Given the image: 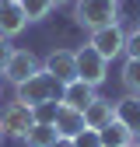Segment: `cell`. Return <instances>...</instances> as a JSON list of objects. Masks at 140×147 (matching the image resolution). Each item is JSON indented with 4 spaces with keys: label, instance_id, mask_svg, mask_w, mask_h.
I'll use <instances>...</instances> for the list:
<instances>
[{
    "label": "cell",
    "instance_id": "7c38bea8",
    "mask_svg": "<svg viewBox=\"0 0 140 147\" xmlns=\"http://www.w3.org/2000/svg\"><path fill=\"white\" fill-rule=\"evenodd\" d=\"M56 133L60 137H70L74 140L81 130H84V112H77V109H67V105H60V112H56Z\"/></svg>",
    "mask_w": 140,
    "mask_h": 147
},
{
    "label": "cell",
    "instance_id": "d6986e66",
    "mask_svg": "<svg viewBox=\"0 0 140 147\" xmlns=\"http://www.w3.org/2000/svg\"><path fill=\"white\" fill-rule=\"evenodd\" d=\"M122 53H126L130 60H140V28L126 35V46H122Z\"/></svg>",
    "mask_w": 140,
    "mask_h": 147
},
{
    "label": "cell",
    "instance_id": "44dd1931",
    "mask_svg": "<svg viewBox=\"0 0 140 147\" xmlns=\"http://www.w3.org/2000/svg\"><path fill=\"white\" fill-rule=\"evenodd\" d=\"M52 147H74V140H70V137H60V140L52 144Z\"/></svg>",
    "mask_w": 140,
    "mask_h": 147
},
{
    "label": "cell",
    "instance_id": "3957f363",
    "mask_svg": "<svg viewBox=\"0 0 140 147\" xmlns=\"http://www.w3.org/2000/svg\"><path fill=\"white\" fill-rule=\"evenodd\" d=\"M35 126V112H32V105L25 102H7L4 109H0V130H4V137H18V140H25L28 130Z\"/></svg>",
    "mask_w": 140,
    "mask_h": 147
},
{
    "label": "cell",
    "instance_id": "603a6c76",
    "mask_svg": "<svg viewBox=\"0 0 140 147\" xmlns=\"http://www.w3.org/2000/svg\"><path fill=\"white\" fill-rule=\"evenodd\" d=\"M0 140H4V130H0Z\"/></svg>",
    "mask_w": 140,
    "mask_h": 147
},
{
    "label": "cell",
    "instance_id": "4fadbf2b",
    "mask_svg": "<svg viewBox=\"0 0 140 147\" xmlns=\"http://www.w3.org/2000/svg\"><path fill=\"white\" fill-rule=\"evenodd\" d=\"M98 137H102V147H133V144H137V137H133L119 119H112L109 126H102Z\"/></svg>",
    "mask_w": 140,
    "mask_h": 147
},
{
    "label": "cell",
    "instance_id": "277c9868",
    "mask_svg": "<svg viewBox=\"0 0 140 147\" xmlns=\"http://www.w3.org/2000/svg\"><path fill=\"white\" fill-rule=\"evenodd\" d=\"M74 56H77V81L91 84V88L105 84V77H109V60H105V56H98V53H95L91 46L77 49Z\"/></svg>",
    "mask_w": 140,
    "mask_h": 147
},
{
    "label": "cell",
    "instance_id": "d4e9b609",
    "mask_svg": "<svg viewBox=\"0 0 140 147\" xmlns=\"http://www.w3.org/2000/svg\"><path fill=\"white\" fill-rule=\"evenodd\" d=\"M133 147H140V144H133Z\"/></svg>",
    "mask_w": 140,
    "mask_h": 147
},
{
    "label": "cell",
    "instance_id": "8992f818",
    "mask_svg": "<svg viewBox=\"0 0 140 147\" xmlns=\"http://www.w3.org/2000/svg\"><path fill=\"white\" fill-rule=\"evenodd\" d=\"M35 70H42V67H39V56H35L32 49H14L11 60H7V67H4V77L18 88L21 81H28Z\"/></svg>",
    "mask_w": 140,
    "mask_h": 147
},
{
    "label": "cell",
    "instance_id": "8fae6325",
    "mask_svg": "<svg viewBox=\"0 0 140 147\" xmlns=\"http://www.w3.org/2000/svg\"><path fill=\"white\" fill-rule=\"evenodd\" d=\"M112 119H116V105L105 102V98H95L84 109V126H91V130H102V126H109Z\"/></svg>",
    "mask_w": 140,
    "mask_h": 147
},
{
    "label": "cell",
    "instance_id": "5b68a950",
    "mask_svg": "<svg viewBox=\"0 0 140 147\" xmlns=\"http://www.w3.org/2000/svg\"><path fill=\"white\" fill-rule=\"evenodd\" d=\"M91 46L98 56H105V60H116L119 53H122V46H126V32L119 28V21L116 25H105V28H98V32H91Z\"/></svg>",
    "mask_w": 140,
    "mask_h": 147
},
{
    "label": "cell",
    "instance_id": "9a60e30c",
    "mask_svg": "<svg viewBox=\"0 0 140 147\" xmlns=\"http://www.w3.org/2000/svg\"><path fill=\"white\" fill-rule=\"evenodd\" d=\"M18 4H21V11H25L28 21H42V18H49V11L56 7L52 0H18Z\"/></svg>",
    "mask_w": 140,
    "mask_h": 147
},
{
    "label": "cell",
    "instance_id": "30bf717a",
    "mask_svg": "<svg viewBox=\"0 0 140 147\" xmlns=\"http://www.w3.org/2000/svg\"><path fill=\"white\" fill-rule=\"evenodd\" d=\"M116 119L133 137H140V95H126L122 102H116Z\"/></svg>",
    "mask_w": 140,
    "mask_h": 147
},
{
    "label": "cell",
    "instance_id": "ac0fdd59",
    "mask_svg": "<svg viewBox=\"0 0 140 147\" xmlns=\"http://www.w3.org/2000/svg\"><path fill=\"white\" fill-rule=\"evenodd\" d=\"M74 147H102V137L98 130H91V126H84V130L74 137Z\"/></svg>",
    "mask_w": 140,
    "mask_h": 147
},
{
    "label": "cell",
    "instance_id": "e0dca14e",
    "mask_svg": "<svg viewBox=\"0 0 140 147\" xmlns=\"http://www.w3.org/2000/svg\"><path fill=\"white\" fill-rule=\"evenodd\" d=\"M35 112V123H56V112H60V102H42L32 109Z\"/></svg>",
    "mask_w": 140,
    "mask_h": 147
},
{
    "label": "cell",
    "instance_id": "6da1fadb",
    "mask_svg": "<svg viewBox=\"0 0 140 147\" xmlns=\"http://www.w3.org/2000/svg\"><path fill=\"white\" fill-rule=\"evenodd\" d=\"M63 98V84L52 77V74L46 70H35L28 81L18 84V102H25V105H42V102H60Z\"/></svg>",
    "mask_w": 140,
    "mask_h": 147
},
{
    "label": "cell",
    "instance_id": "7a4b0ae2",
    "mask_svg": "<svg viewBox=\"0 0 140 147\" xmlns=\"http://www.w3.org/2000/svg\"><path fill=\"white\" fill-rule=\"evenodd\" d=\"M74 21L84 25L88 32H98L105 25H116L119 21L116 0H77V4H74Z\"/></svg>",
    "mask_w": 140,
    "mask_h": 147
},
{
    "label": "cell",
    "instance_id": "2e32d148",
    "mask_svg": "<svg viewBox=\"0 0 140 147\" xmlns=\"http://www.w3.org/2000/svg\"><path fill=\"white\" fill-rule=\"evenodd\" d=\"M122 88L130 95H140V60L126 56V63H122Z\"/></svg>",
    "mask_w": 140,
    "mask_h": 147
},
{
    "label": "cell",
    "instance_id": "ffe728a7",
    "mask_svg": "<svg viewBox=\"0 0 140 147\" xmlns=\"http://www.w3.org/2000/svg\"><path fill=\"white\" fill-rule=\"evenodd\" d=\"M11 53H14L11 39H0V74H4V67H7V60H11Z\"/></svg>",
    "mask_w": 140,
    "mask_h": 147
},
{
    "label": "cell",
    "instance_id": "5bb4252c",
    "mask_svg": "<svg viewBox=\"0 0 140 147\" xmlns=\"http://www.w3.org/2000/svg\"><path fill=\"white\" fill-rule=\"evenodd\" d=\"M56 140H60V133H56L52 123H35L32 130H28V137H25L28 147H52Z\"/></svg>",
    "mask_w": 140,
    "mask_h": 147
},
{
    "label": "cell",
    "instance_id": "9c48e42d",
    "mask_svg": "<svg viewBox=\"0 0 140 147\" xmlns=\"http://www.w3.org/2000/svg\"><path fill=\"white\" fill-rule=\"evenodd\" d=\"M95 98H98V88L84 84V81H70V84H63V98H60V105H67V109H77V112H84V109L91 105Z\"/></svg>",
    "mask_w": 140,
    "mask_h": 147
},
{
    "label": "cell",
    "instance_id": "52a82bcc",
    "mask_svg": "<svg viewBox=\"0 0 140 147\" xmlns=\"http://www.w3.org/2000/svg\"><path fill=\"white\" fill-rule=\"evenodd\" d=\"M42 70L52 74L60 84H70V81H77V56L70 49H52L46 56V63H42Z\"/></svg>",
    "mask_w": 140,
    "mask_h": 147
},
{
    "label": "cell",
    "instance_id": "7402d4cb",
    "mask_svg": "<svg viewBox=\"0 0 140 147\" xmlns=\"http://www.w3.org/2000/svg\"><path fill=\"white\" fill-rule=\"evenodd\" d=\"M52 4H56V7H60V4H67V0H52Z\"/></svg>",
    "mask_w": 140,
    "mask_h": 147
},
{
    "label": "cell",
    "instance_id": "cb8c5ba5",
    "mask_svg": "<svg viewBox=\"0 0 140 147\" xmlns=\"http://www.w3.org/2000/svg\"><path fill=\"white\" fill-rule=\"evenodd\" d=\"M137 28H140V21H137Z\"/></svg>",
    "mask_w": 140,
    "mask_h": 147
},
{
    "label": "cell",
    "instance_id": "ba28073f",
    "mask_svg": "<svg viewBox=\"0 0 140 147\" xmlns=\"http://www.w3.org/2000/svg\"><path fill=\"white\" fill-rule=\"evenodd\" d=\"M28 25V18L21 11L18 0H0V39H14V35H21Z\"/></svg>",
    "mask_w": 140,
    "mask_h": 147
}]
</instances>
